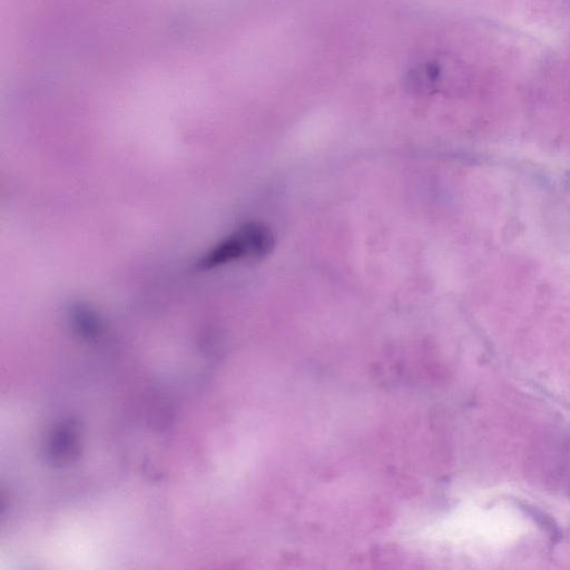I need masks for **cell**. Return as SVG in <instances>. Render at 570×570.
Segmentation results:
<instances>
[{
	"instance_id": "1",
	"label": "cell",
	"mask_w": 570,
	"mask_h": 570,
	"mask_svg": "<svg viewBox=\"0 0 570 570\" xmlns=\"http://www.w3.org/2000/svg\"><path fill=\"white\" fill-rule=\"evenodd\" d=\"M275 238L272 230L262 223L250 222L217 243L198 262L199 268H216L238 259L259 258L269 254Z\"/></svg>"
}]
</instances>
